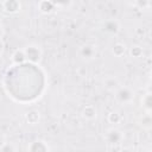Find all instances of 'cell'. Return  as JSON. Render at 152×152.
<instances>
[{
    "instance_id": "cell-13",
    "label": "cell",
    "mask_w": 152,
    "mask_h": 152,
    "mask_svg": "<svg viewBox=\"0 0 152 152\" xmlns=\"http://www.w3.org/2000/svg\"><path fill=\"white\" fill-rule=\"evenodd\" d=\"M103 84H104V88L109 91H115L120 84H119V81L115 78V77H107L104 81H103Z\"/></svg>"
},
{
    "instance_id": "cell-4",
    "label": "cell",
    "mask_w": 152,
    "mask_h": 152,
    "mask_svg": "<svg viewBox=\"0 0 152 152\" xmlns=\"http://www.w3.org/2000/svg\"><path fill=\"white\" fill-rule=\"evenodd\" d=\"M120 28H121L120 23L116 19H108L104 20L102 24V30L110 36H116L120 32Z\"/></svg>"
},
{
    "instance_id": "cell-10",
    "label": "cell",
    "mask_w": 152,
    "mask_h": 152,
    "mask_svg": "<svg viewBox=\"0 0 152 152\" xmlns=\"http://www.w3.org/2000/svg\"><path fill=\"white\" fill-rule=\"evenodd\" d=\"M25 120L30 125H37L40 121V113L37 109H31L25 114Z\"/></svg>"
},
{
    "instance_id": "cell-11",
    "label": "cell",
    "mask_w": 152,
    "mask_h": 152,
    "mask_svg": "<svg viewBox=\"0 0 152 152\" xmlns=\"http://www.w3.org/2000/svg\"><path fill=\"white\" fill-rule=\"evenodd\" d=\"M126 51H127V46L121 42L114 43L113 46H112V53L115 57H122L126 53Z\"/></svg>"
},
{
    "instance_id": "cell-15",
    "label": "cell",
    "mask_w": 152,
    "mask_h": 152,
    "mask_svg": "<svg viewBox=\"0 0 152 152\" xmlns=\"http://www.w3.org/2000/svg\"><path fill=\"white\" fill-rule=\"evenodd\" d=\"M107 121L110 125H119L121 122V114L116 110H112L107 115Z\"/></svg>"
},
{
    "instance_id": "cell-24",
    "label": "cell",
    "mask_w": 152,
    "mask_h": 152,
    "mask_svg": "<svg viewBox=\"0 0 152 152\" xmlns=\"http://www.w3.org/2000/svg\"><path fill=\"white\" fill-rule=\"evenodd\" d=\"M131 1H132V2H134V4H135V1H137V0H131Z\"/></svg>"
},
{
    "instance_id": "cell-1",
    "label": "cell",
    "mask_w": 152,
    "mask_h": 152,
    "mask_svg": "<svg viewBox=\"0 0 152 152\" xmlns=\"http://www.w3.org/2000/svg\"><path fill=\"white\" fill-rule=\"evenodd\" d=\"M24 53H25V58L27 62L32 63V64H37L40 62L43 52L42 49L37 45V44H30L24 48Z\"/></svg>"
},
{
    "instance_id": "cell-20",
    "label": "cell",
    "mask_w": 152,
    "mask_h": 152,
    "mask_svg": "<svg viewBox=\"0 0 152 152\" xmlns=\"http://www.w3.org/2000/svg\"><path fill=\"white\" fill-rule=\"evenodd\" d=\"M15 147H13L12 145H10V142H5L1 147H0V151H14Z\"/></svg>"
},
{
    "instance_id": "cell-9",
    "label": "cell",
    "mask_w": 152,
    "mask_h": 152,
    "mask_svg": "<svg viewBox=\"0 0 152 152\" xmlns=\"http://www.w3.org/2000/svg\"><path fill=\"white\" fill-rule=\"evenodd\" d=\"M55 5L50 0H39L38 2V10L43 14H51L55 11Z\"/></svg>"
},
{
    "instance_id": "cell-5",
    "label": "cell",
    "mask_w": 152,
    "mask_h": 152,
    "mask_svg": "<svg viewBox=\"0 0 152 152\" xmlns=\"http://www.w3.org/2000/svg\"><path fill=\"white\" fill-rule=\"evenodd\" d=\"M1 8L8 14H17L21 10V4L19 0H2Z\"/></svg>"
},
{
    "instance_id": "cell-23",
    "label": "cell",
    "mask_w": 152,
    "mask_h": 152,
    "mask_svg": "<svg viewBox=\"0 0 152 152\" xmlns=\"http://www.w3.org/2000/svg\"><path fill=\"white\" fill-rule=\"evenodd\" d=\"M2 34H4V28H2V25L0 24V38L2 37Z\"/></svg>"
},
{
    "instance_id": "cell-12",
    "label": "cell",
    "mask_w": 152,
    "mask_h": 152,
    "mask_svg": "<svg viewBox=\"0 0 152 152\" xmlns=\"http://www.w3.org/2000/svg\"><path fill=\"white\" fill-rule=\"evenodd\" d=\"M11 59H12V62L14 63V64H23L25 61H26V58H25V53H24V49H17L13 53H12V56H11Z\"/></svg>"
},
{
    "instance_id": "cell-17",
    "label": "cell",
    "mask_w": 152,
    "mask_h": 152,
    "mask_svg": "<svg viewBox=\"0 0 152 152\" xmlns=\"http://www.w3.org/2000/svg\"><path fill=\"white\" fill-rule=\"evenodd\" d=\"M55 7H59V8H66L71 5V0H50Z\"/></svg>"
},
{
    "instance_id": "cell-2",
    "label": "cell",
    "mask_w": 152,
    "mask_h": 152,
    "mask_svg": "<svg viewBox=\"0 0 152 152\" xmlns=\"http://www.w3.org/2000/svg\"><path fill=\"white\" fill-rule=\"evenodd\" d=\"M124 132H121L120 129L118 128H109L106 131L104 135H103V139L104 141L108 144V145H120L122 141H124Z\"/></svg>"
},
{
    "instance_id": "cell-8",
    "label": "cell",
    "mask_w": 152,
    "mask_h": 152,
    "mask_svg": "<svg viewBox=\"0 0 152 152\" xmlns=\"http://www.w3.org/2000/svg\"><path fill=\"white\" fill-rule=\"evenodd\" d=\"M81 115H82L83 119H86L88 121H91V120L96 119V116H97V109L93 104H87V106L83 107V109L81 112Z\"/></svg>"
},
{
    "instance_id": "cell-6",
    "label": "cell",
    "mask_w": 152,
    "mask_h": 152,
    "mask_svg": "<svg viewBox=\"0 0 152 152\" xmlns=\"http://www.w3.org/2000/svg\"><path fill=\"white\" fill-rule=\"evenodd\" d=\"M78 53H80L81 58H83L86 61H91L96 56V46L94 44H84L80 48Z\"/></svg>"
},
{
    "instance_id": "cell-21",
    "label": "cell",
    "mask_w": 152,
    "mask_h": 152,
    "mask_svg": "<svg viewBox=\"0 0 152 152\" xmlns=\"http://www.w3.org/2000/svg\"><path fill=\"white\" fill-rule=\"evenodd\" d=\"M4 50H5V44H4V42H2V39L0 38V56L2 55V52H4Z\"/></svg>"
},
{
    "instance_id": "cell-3",
    "label": "cell",
    "mask_w": 152,
    "mask_h": 152,
    "mask_svg": "<svg viewBox=\"0 0 152 152\" xmlns=\"http://www.w3.org/2000/svg\"><path fill=\"white\" fill-rule=\"evenodd\" d=\"M114 96H115V100L121 103V104H126V103H129L132 100H133V91L131 88L128 87H119L115 91H114Z\"/></svg>"
},
{
    "instance_id": "cell-18",
    "label": "cell",
    "mask_w": 152,
    "mask_h": 152,
    "mask_svg": "<svg viewBox=\"0 0 152 152\" xmlns=\"http://www.w3.org/2000/svg\"><path fill=\"white\" fill-rule=\"evenodd\" d=\"M142 128L146 131L151 129V114L145 113V115H142Z\"/></svg>"
},
{
    "instance_id": "cell-22",
    "label": "cell",
    "mask_w": 152,
    "mask_h": 152,
    "mask_svg": "<svg viewBox=\"0 0 152 152\" xmlns=\"http://www.w3.org/2000/svg\"><path fill=\"white\" fill-rule=\"evenodd\" d=\"M6 142V139H5V137H4V134L2 133H0V147L4 145Z\"/></svg>"
},
{
    "instance_id": "cell-7",
    "label": "cell",
    "mask_w": 152,
    "mask_h": 152,
    "mask_svg": "<svg viewBox=\"0 0 152 152\" xmlns=\"http://www.w3.org/2000/svg\"><path fill=\"white\" fill-rule=\"evenodd\" d=\"M27 150L31 151V152H44V151H49L50 147H49V145H48L46 141L38 139V140L32 141V142L27 146Z\"/></svg>"
},
{
    "instance_id": "cell-16",
    "label": "cell",
    "mask_w": 152,
    "mask_h": 152,
    "mask_svg": "<svg viewBox=\"0 0 152 152\" xmlns=\"http://www.w3.org/2000/svg\"><path fill=\"white\" fill-rule=\"evenodd\" d=\"M128 53H129V56H131L132 58L137 59V58H140V57L142 56L144 50H142V48H141L140 45H132V46L128 49Z\"/></svg>"
},
{
    "instance_id": "cell-19",
    "label": "cell",
    "mask_w": 152,
    "mask_h": 152,
    "mask_svg": "<svg viewBox=\"0 0 152 152\" xmlns=\"http://www.w3.org/2000/svg\"><path fill=\"white\" fill-rule=\"evenodd\" d=\"M135 5H137L139 8H141V10L148 8V7H150V0H137V1H135Z\"/></svg>"
},
{
    "instance_id": "cell-14",
    "label": "cell",
    "mask_w": 152,
    "mask_h": 152,
    "mask_svg": "<svg viewBox=\"0 0 152 152\" xmlns=\"http://www.w3.org/2000/svg\"><path fill=\"white\" fill-rule=\"evenodd\" d=\"M151 104H152L151 93H146V94H144L142 97H141V106H142V109L145 110V113L151 114Z\"/></svg>"
}]
</instances>
